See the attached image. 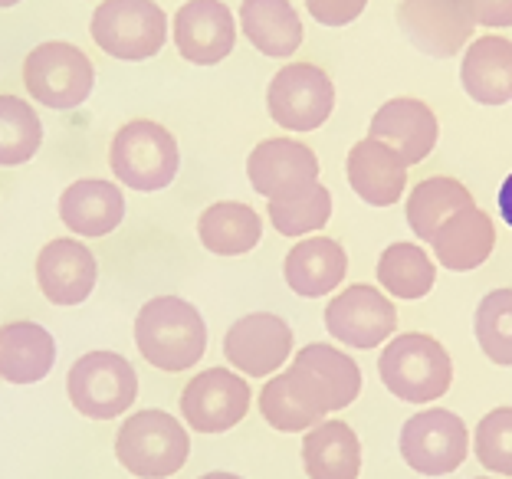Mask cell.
I'll use <instances>...</instances> for the list:
<instances>
[{
  "instance_id": "6da1fadb",
  "label": "cell",
  "mask_w": 512,
  "mask_h": 479,
  "mask_svg": "<svg viewBox=\"0 0 512 479\" xmlns=\"http://www.w3.org/2000/svg\"><path fill=\"white\" fill-rule=\"evenodd\" d=\"M362 394V368L335 345L312 342L296 352L283 375L263 384L260 414L279 434H299L322 424L325 414L345 411Z\"/></svg>"
},
{
  "instance_id": "7a4b0ae2",
  "label": "cell",
  "mask_w": 512,
  "mask_h": 479,
  "mask_svg": "<svg viewBox=\"0 0 512 479\" xmlns=\"http://www.w3.org/2000/svg\"><path fill=\"white\" fill-rule=\"evenodd\" d=\"M135 345L151 368L181 375L207 352V325L194 302L181 296H155L135 315Z\"/></svg>"
},
{
  "instance_id": "3957f363",
  "label": "cell",
  "mask_w": 512,
  "mask_h": 479,
  "mask_svg": "<svg viewBox=\"0 0 512 479\" xmlns=\"http://www.w3.org/2000/svg\"><path fill=\"white\" fill-rule=\"evenodd\" d=\"M378 375L398 401L434 404L453 384L450 352L434 335L404 332L394 335L378 358Z\"/></svg>"
},
{
  "instance_id": "277c9868",
  "label": "cell",
  "mask_w": 512,
  "mask_h": 479,
  "mask_svg": "<svg viewBox=\"0 0 512 479\" xmlns=\"http://www.w3.org/2000/svg\"><path fill=\"white\" fill-rule=\"evenodd\" d=\"M191 457V434L178 417L145 407L125 420L115 434V460L138 479H168Z\"/></svg>"
},
{
  "instance_id": "5b68a950",
  "label": "cell",
  "mask_w": 512,
  "mask_h": 479,
  "mask_svg": "<svg viewBox=\"0 0 512 479\" xmlns=\"http://www.w3.org/2000/svg\"><path fill=\"white\" fill-rule=\"evenodd\" d=\"M109 168L125 188L155 194L178 178L181 151L165 125L151 119L125 122L109 145Z\"/></svg>"
},
{
  "instance_id": "8992f818",
  "label": "cell",
  "mask_w": 512,
  "mask_h": 479,
  "mask_svg": "<svg viewBox=\"0 0 512 479\" xmlns=\"http://www.w3.org/2000/svg\"><path fill=\"white\" fill-rule=\"evenodd\" d=\"M89 30L102 53L122 63H142L165 46L168 17L155 0H102L92 10Z\"/></svg>"
},
{
  "instance_id": "52a82bcc",
  "label": "cell",
  "mask_w": 512,
  "mask_h": 479,
  "mask_svg": "<svg viewBox=\"0 0 512 479\" xmlns=\"http://www.w3.org/2000/svg\"><path fill=\"white\" fill-rule=\"evenodd\" d=\"M23 86L46 109H79L96 89V66L73 43L50 40L33 46L23 60Z\"/></svg>"
},
{
  "instance_id": "ba28073f",
  "label": "cell",
  "mask_w": 512,
  "mask_h": 479,
  "mask_svg": "<svg viewBox=\"0 0 512 479\" xmlns=\"http://www.w3.org/2000/svg\"><path fill=\"white\" fill-rule=\"evenodd\" d=\"M69 404L89 420H115L138 401V375L119 352H89L66 375Z\"/></svg>"
},
{
  "instance_id": "9c48e42d",
  "label": "cell",
  "mask_w": 512,
  "mask_h": 479,
  "mask_svg": "<svg viewBox=\"0 0 512 479\" xmlns=\"http://www.w3.org/2000/svg\"><path fill=\"white\" fill-rule=\"evenodd\" d=\"M401 457L421 476H447L460 470L470 453V430L447 407H427L401 427Z\"/></svg>"
},
{
  "instance_id": "30bf717a",
  "label": "cell",
  "mask_w": 512,
  "mask_h": 479,
  "mask_svg": "<svg viewBox=\"0 0 512 479\" xmlns=\"http://www.w3.org/2000/svg\"><path fill=\"white\" fill-rule=\"evenodd\" d=\"M266 109L286 132H316L335 109V86L325 69L312 63H289L266 89Z\"/></svg>"
},
{
  "instance_id": "8fae6325",
  "label": "cell",
  "mask_w": 512,
  "mask_h": 479,
  "mask_svg": "<svg viewBox=\"0 0 512 479\" xmlns=\"http://www.w3.org/2000/svg\"><path fill=\"white\" fill-rule=\"evenodd\" d=\"M253 391L247 378L230 368H207L181 391V417L197 434H227L250 411Z\"/></svg>"
},
{
  "instance_id": "7c38bea8",
  "label": "cell",
  "mask_w": 512,
  "mask_h": 479,
  "mask_svg": "<svg viewBox=\"0 0 512 479\" xmlns=\"http://www.w3.org/2000/svg\"><path fill=\"white\" fill-rule=\"evenodd\" d=\"M398 27L414 50L450 60L470 43L476 17L470 0H401Z\"/></svg>"
},
{
  "instance_id": "4fadbf2b",
  "label": "cell",
  "mask_w": 512,
  "mask_h": 479,
  "mask_svg": "<svg viewBox=\"0 0 512 479\" xmlns=\"http://www.w3.org/2000/svg\"><path fill=\"white\" fill-rule=\"evenodd\" d=\"M325 329L348 348H378L388 338H394L398 329V312H394V302L384 296L375 286H348L335 296L329 306H325Z\"/></svg>"
},
{
  "instance_id": "5bb4252c",
  "label": "cell",
  "mask_w": 512,
  "mask_h": 479,
  "mask_svg": "<svg viewBox=\"0 0 512 479\" xmlns=\"http://www.w3.org/2000/svg\"><path fill=\"white\" fill-rule=\"evenodd\" d=\"M224 355L240 375L270 378L293 355V329L273 312H250L227 329Z\"/></svg>"
},
{
  "instance_id": "9a60e30c",
  "label": "cell",
  "mask_w": 512,
  "mask_h": 479,
  "mask_svg": "<svg viewBox=\"0 0 512 479\" xmlns=\"http://www.w3.org/2000/svg\"><path fill=\"white\" fill-rule=\"evenodd\" d=\"M247 178L266 201H286L319 184L316 151L293 138H266L247 158Z\"/></svg>"
},
{
  "instance_id": "2e32d148",
  "label": "cell",
  "mask_w": 512,
  "mask_h": 479,
  "mask_svg": "<svg viewBox=\"0 0 512 479\" xmlns=\"http://www.w3.org/2000/svg\"><path fill=\"white\" fill-rule=\"evenodd\" d=\"M99 283V263L83 240H50L37 256V286L53 306H83Z\"/></svg>"
},
{
  "instance_id": "e0dca14e",
  "label": "cell",
  "mask_w": 512,
  "mask_h": 479,
  "mask_svg": "<svg viewBox=\"0 0 512 479\" xmlns=\"http://www.w3.org/2000/svg\"><path fill=\"white\" fill-rule=\"evenodd\" d=\"M237 23L224 0H188L174 14V46L194 66H214L234 53Z\"/></svg>"
},
{
  "instance_id": "ac0fdd59",
  "label": "cell",
  "mask_w": 512,
  "mask_h": 479,
  "mask_svg": "<svg viewBox=\"0 0 512 479\" xmlns=\"http://www.w3.org/2000/svg\"><path fill=\"white\" fill-rule=\"evenodd\" d=\"M440 135L437 115L421 99H391L371 119V135L375 142L388 145L404 165H421V161L434 151Z\"/></svg>"
},
{
  "instance_id": "d6986e66",
  "label": "cell",
  "mask_w": 512,
  "mask_h": 479,
  "mask_svg": "<svg viewBox=\"0 0 512 479\" xmlns=\"http://www.w3.org/2000/svg\"><path fill=\"white\" fill-rule=\"evenodd\" d=\"M60 220L76 237H109L125 220V194L112 181H73L60 197Z\"/></svg>"
},
{
  "instance_id": "ffe728a7",
  "label": "cell",
  "mask_w": 512,
  "mask_h": 479,
  "mask_svg": "<svg viewBox=\"0 0 512 479\" xmlns=\"http://www.w3.org/2000/svg\"><path fill=\"white\" fill-rule=\"evenodd\" d=\"M348 273V253L332 237H309L286 253V286L302 299H322L342 286Z\"/></svg>"
},
{
  "instance_id": "44dd1931",
  "label": "cell",
  "mask_w": 512,
  "mask_h": 479,
  "mask_svg": "<svg viewBox=\"0 0 512 479\" xmlns=\"http://www.w3.org/2000/svg\"><path fill=\"white\" fill-rule=\"evenodd\" d=\"M348 184L371 207H391L407 188V165L388 145L365 138L348 151Z\"/></svg>"
},
{
  "instance_id": "7402d4cb",
  "label": "cell",
  "mask_w": 512,
  "mask_h": 479,
  "mask_svg": "<svg viewBox=\"0 0 512 479\" xmlns=\"http://www.w3.org/2000/svg\"><path fill=\"white\" fill-rule=\"evenodd\" d=\"M434 256L440 266H447L450 273H470L476 266H483L490 260V253L496 247V227L486 210L467 207L457 217H450L434 237Z\"/></svg>"
},
{
  "instance_id": "603a6c76",
  "label": "cell",
  "mask_w": 512,
  "mask_h": 479,
  "mask_svg": "<svg viewBox=\"0 0 512 479\" xmlns=\"http://www.w3.org/2000/svg\"><path fill=\"white\" fill-rule=\"evenodd\" d=\"M56 365V338L37 322L0 325V378L7 384H37Z\"/></svg>"
},
{
  "instance_id": "cb8c5ba5",
  "label": "cell",
  "mask_w": 512,
  "mask_h": 479,
  "mask_svg": "<svg viewBox=\"0 0 512 479\" xmlns=\"http://www.w3.org/2000/svg\"><path fill=\"white\" fill-rule=\"evenodd\" d=\"M460 83L480 105H506L512 99V40L480 37L467 46Z\"/></svg>"
},
{
  "instance_id": "d4e9b609",
  "label": "cell",
  "mask_w": 512,
  "mask_h": 479,
  "mask_svg": "<svg viewBox=\"0 0 512 479\" xmlns=\"http://www.w3.org/2000/svg\"><path fill=\"white\" fill-rule=\"evenodd\" d=\"M302 466L309 479H358L362 440L345 420H322L302 437Z\"/></svg>"
},
{
  "instance_id": "484cf974",
  "label": "cell",
  "mask_w": 512,
  "mask_h": 479,
  "mask_svg": "<svg viewBox=\"0 0 512 479\" xmlns=\"http://www.w3.org/2000/svg\"><path fill=\"white\" fill-rule=\"evenodd\" d=\"M240 23L253 50L273 56V60H289L306 37L302 20L289 0H243Z\"/></svg>"
},
{
  "instance_id": "4316f807",
  "label": "cell",
  "mask_w": 512,
  "mask_h": 479,
  "mask_svg": "<svg viewBox=\"0 0 512 479\" xmlns=\"http://www.w3.org/2000/svg\"><path fill=\"white\" fill-rule=\"evenodd\" d=\"M197 237H201L204 250L217 256H243L260 243L263 220L250 204L217 201L197 220Z\"/></svg>"
},
{
  "instance_id": "83f0119b",
  "label": "cell",
  "mask_w": 512,
  "mask_h": 479,
  "mask_svg": "<svg viewBox=\"0 0 512 479\" xmlns=\"http://www.w3.org/2000/svg\"><path fill=\"white\" fill-rule=\"evenodd\" d=\"M467 207H473V194L457 178H427L407 197V224L421 243H434L437 230Z\"/></svg>"
},
{
  "instance_id": "f1b7e54d",
  "label": "cell",
  "mask_w": 512,
  "mask_h": 479,
  "mask_svg": "<svg viewBox=\"0 0 512 479\" xmlns=\"http://www.w3.org/2000/svg\"><path fill=\"white\" fill-rule=\"evenodd\" d=\"M434 260L417 243H391L378 260V283L394 299H424L434 289Z\"/></svg>"
},
{
  "instance_id": "f546056e",
  "label": "cell",
  "mask_w": 512,
  "mask_h": 479,
  "mask_svg": "<svg viewBox=\"0 0 512 479\" xmlns=\"http://www.w3.org/2000/svg\"><path fill=\"white\" fill-rule=\"evenodd\" d=\"M43 122L37 109L20 96H0V168H20L37 158Z\"/></svg>"
},
{
  "instance_id": "4dcf8cb0",
  "label": "cell",
  "mask_w": 512,
  "mask_h": 479,
  "mask_svg": "<svg viewBox=\"0 0 512 479\" xmlns=\"http://www.w3.org/2000/svg\"><path fill=\"white\" fill-rule=\"evenodd\" d=\"M270 224L283 237H306L329 224L332 217V194L325 184H312L302 194L286 197V201H270L266 207Z\"/></svg>"
},
{
  "instance_id": "1f68e13d",
  "label": "cell",
  "mask_w": 512,
  "mask_h": 479,
  "mask_svg": "<svg viewBox=\"0 0 512 479\" xmlns=\"http://www.w3.org/2000/svg\"><path fill=\"white\" fill-rule=\"evenodd\" d=\"M476 345L499 368H512V289H493L476 306Z\"/></svg>"
},
{
  "instance_id": "d6a6232c",
  "label": "cell",
  "mask_w": 512,
  "mask_h": 479,
  "mask_svg": "<svg viewBox=\"0 0 512 479\" xmlns=\"http://www.w3.org/2000/svg\"><path fill=\"white\" fill-rule=\"evenodd\" d=\"M473 453L496 476H512V407H496L476 424Z\"/></svg>"
},
{
  "instance_id": "836d02e7",
  "label": "cell",
  "mask_w": 512,
  "mask_h": 479,
  "mask_svg": "<svg viewBox=\"0 0 512 479\" xmlns=\"http://www.w3.org/2000/svg\"><path fill=\"white\" fill-rule=\"evenodd\" d=\"M368 0H306V10L322 27H348L362 17Z\"/></svg>"
},
{
  "instance_id": "e575fe53",
  "label": "cell",
  "mask_w": 512,
  "mask_h": 479,
  "mask_svg": "<svg viewBox=\"0 0 512 479\" xmlns=\"http://www.w3.org/2000/svg\"><path fill=\"white\" fill-rule=\"evenodd\" d=\"M470 7L480 27H512V0H470Z\"/></svg>"
},
{
  "instance_id": "d590c367",
  "label": "cell",
  "mask_w": 512,
  "mask_h": 479,
  "mask_svg": "<svg viewBox=\"0 0 512 479\" xmlns=\"http://www.w3.org/2000/svg\"><path fill=\"white\" fill-rule=\"evenodd\" d=\"M496 201H499V217H503L506 224L512 227V174L503 181V188H499V197H496Z\"/></svg>"
},
{
  "instance_id": "8d00e7d4",
  "label": "cell",
  "mask_w": 512,
  "mask_h": 479,
  "mask_svg": "<svg viewBox=\"0 0 512 479\" xmlns=\"http://www.w3.org/2000/svg\"><path fill=\"white\" fill-rule=\"evenodd\" d=\"M201 479H243V476H237V473H224V470H217V473H204Z\"/></svg>"
},
{
  "instance_id": "74e56055",
  "label": "cell",
  "mask_w": 512,
  "mask_h": 479,
  "mask_svg": "<svg viewBox=\"0 0 512 479\" xmlns=\"http://www.w3.org/2000/svg\"><path fill=\"white\" fill-rule=\"evenodd\" d=\"M17 4H23V0H0V10H7V7H17Z\"/></svg>"
},
{
  "instance_id": "f35d334b",
  "label": "cell",
  "mask_w": 512,
  "mask_h": 479,
  "mask_svg": "<svg viewBox=\"0 0 512 479\" xmlns=\"http://www.w3.org/2000/svg\"><path fill=\"white\" fill-rule=\"evenodd\" d=\"M480 479H490V476H480Z\"/></svg>"
}]
</instances>
